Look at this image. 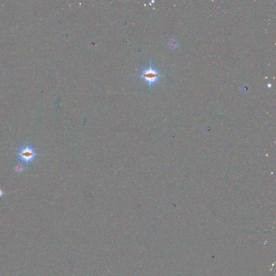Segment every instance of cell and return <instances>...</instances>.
<instances>
[{
    "instance_id": "6da1fadb",
    "label": "cell",
    "mask_w": 276,
    "mask_h": 276,
    "mask_svg": "<svg viewBox=\"0 0 276 276\" xmlns=\"http://www.w3.org/2000/svg\"><path fill=\"white\" fill-rule=\"evenodd\" d=\"M164 76L160 74L159 71L152 65L151 61L149 67L144 69L140 74L141 78L145 80L150 88L158 83L160 79Z\"/></svg>"
},
{
    "instance_id": "7a4b0ae2",
    "label": "cell",
    "mask_w": 276,
    "mask_h": 276,
    "mask_svg": "<svg viewBox=\"0 0 276 276\" xmlns=\"http://www.w3.org/2000/svg\"><path fill=\"white\" fill-rule=\"evenodd\" d=\"M16 155L19 159L22 161L24 163L29 164L33 163L38 154L31 146L29 144H26V145L19 150Z\"/></svg>"
},
{
    "instance_id": "3957f363",
    "label": "cell",
    "mask_w": 276,
    "mask_h": 276,
    "mask_svg": "<svg viewBox=\"0 0 276 276\" xmlns=\"http://www.w3.org/2000/svg\"><path fill=\"white\" fill-rule=\"evenodd\" d=\"M169 46L170 47V48L172 49V50H175L176 49L177 47H178V42H177V41L174 38H172V39H170L169 41L168 42Z\"/></svg>"
},
{
    "instance_id": "277c9868",
    "label": "cell",
    "mask_w": 276,
    "mask_h": 276,
    "mask_svg": "<svg viewBox=\"0 0 276 276\" xmlns=\"http://www.w3.org/2000/svg\"><path fill=\"white\" fill-rule=\"evenodd\" d=\"M14 169L16 172L20 173L23 171L24 169V166L23 164L19 163L16 165V166L15 167Z\"/></svg>"
},
{
    "instance_id": "5b68a950",
    "label": "cell",
    "mask_w": 276,
    "mask_h": 276,
    "mask_svg": "<svg viewBox=\"0 0 276 276\" xmlns=\"http://www.w3.org/2000/svg\"><path fill=\"white\" fill-rule=\"evenodd\" d=\"M241 90H242V91L243 93H244V94H248V93L250 92V87H249V86L248 85L244 84L242 86Z\"/></svg>"
},
{
    "instance_id": "8992f818",
    "label": "cell",
    "mask_w": 276,
    "mask_h": 276,
    "mask_svg": "<svg viewBox=\"0 0 276 276\" xmlns=\"http://www.w3.org/2000/svg\"><path fill=\"white\" fill-rule=\"evenodd\" d=\"M3 195H5V193L2 192V190L0 189V197L2 196Z\"/></svg>"
}]
</instances>
